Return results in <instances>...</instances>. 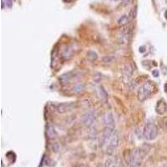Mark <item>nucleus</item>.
Returning <instances> with one entry per match:
<instances>
[{
    "label": "nucleus",
    "mask_w": 167,
    "mask_h": 167,
    "mask_svg": "<svg viewBox=\"0 0 167 167\" xmlns=\"http://www.w3.org/2000/svg\"><path fill=\"white\" fill-rule=\"evenodd\" d=\"M154 86L152 83L147 82L139 88L137 96L140 101H145L146 99H148L151 94L154 93Z\"/></svg>",
    "instance_id": "obj_1"
},
{
    "label": "nucleus",
    "mask_w": 167,
    "mask_h": 167,
    "mask_svg": "<svg viewBox=\"0 0 167 167\" xmlns=\"http://www.w3.org/2000/svg\"><path fill=\"white\" fill-rule=\"evenodd\" d=\"M158 128L153 123H148L145 125L143 129V136L147 141H153L158 135Z\"/></svg>",
    "instance_id": "obj_2"
},
{
    "label": "nucleus",
    "mask_w": 167,
    "mask_h": 167,
    "mask_svg": "<svg viewBox=\"0 0 167 167\" xmlns=\"http://www.w3.org/2000/svg\"><path fill=\"white\" fill-rule=\"evenodd\" d=\"M143 160L141 151L140 150H133L130 151L129 158V164L130 167H141Z\"/></svg>",
    "instance_id": "obj_3"
},
{
    "label": "nucleus",
    "mask_w": 167,
    "mask_h": 167,
    "mask_svg": "<svg viewBox=\"0 0 167 167\" xmlns=\"http://www.w3.org/2000/svg\"><path fill=\"white\" fill-rule=\"evenodd\" d=\"M120 142V136H119V133L117 130H115V132L113 133V135H111V137L109 141V146L107 147V152L109 154H111L114 152V150L116 149V147L119 145Z\"/></svg>",
    "instance_id": "obj_4"
},
{
    "label": "nucleus",
    "mask_w": 167,
    "mask_h": 167,
    "mask_svg": "<svg viewBox=\"0 0 167 167\" xmlns=\"http://www.w3.org/2000/svg\"><path fill=\"white\" fill-rule=\"evenodd\" d=\"M95 119H96V116L94 110H89L83 116V123L87 127H90L94 123Z\"/></svg>",
    "instance_id": "obj_5"
},
{
    "label": "nucleus",
    "mask_w": 167,
    "mask_h": 167,
    "mask_svg": "<svg viewBox=\"0 0 167 167\" xmlns=\"http://www.w3.org/2000/svg\"><path fill=\"white\" fill-rule=\"evenodd\" d=\"M74 107H75L74 103H62L56 105V110L60 114H64L66 112L74 110Z\"/></svg>",
    "instance_id": "obj_6"
},
{
    "label": "nucleus",
    "mask_w": 167,
    "mask_h": 167,
    "mask_svg": "<svg viewBox=\"0 0 167 167\" xmlns=\"http://www.w3.org/2000/svg\"><path fill=\"white\" fill-rule=\"evenodd\" d=\"M167 110V104L163 100L160 99L159 100L157 104H156V106H155V111L159 115H163L165 114Z\"/></svg>",
    "instance_id": "obj_7"
},
{
    "label": "nucleus",
    "mask_w": 167,
    "mask_h": 167,
    "mask_svg": "<svg viewBox=\"0 0 167 167\" xmlns=\"http://www.w3.org/2000/svg\"><path fill=\"white\" fill-rule=\"evenodd\" d=\"M74 76V71H71V72H68V73H65L62 75H60V78H59V80L61 82L62 85H66L70 82V80L72 79Z\"/></svg>",
    "instance_id": "obj_8"
},
{
    "label": "nucleus",
    "mask_w": 167,
    "mask_h": 167,
    "mask_svg": "<svg viewBox=\"0 0 167 167\" xmlns=\"http://www.w3.org/2000/svg\"><path fill=\"white\" fill-rule=\"evenodd\" d=\"M104 121L105 126L115 127V119H114V116L112 115L111 112H108V113H106L104 115Z\"/></svg>",
    "instance_id": "obj_9"
},
{
    "label": "nucleus",
    "mask_w": 167,
    "mask_h": 167,
    "mask_svg": "<svg viewBox=\"0 0 167 167\" xmlns=\"http://www.w3.org/2000/svg\"><path fill=\"white\" fill-rule=\"evenodd\" d=\"M133 74V69L132 66L130 64H126L124 66V69H123V76H124V79L125 81H129L130 79V78L132 76Z\"/></svg>",
    "instance_id": "obj_10"
},
{
    "label": "nucleus",
    "mask_w": 167,
    "mask_h": 167,
    "mask_svg": "<svg viewBox=\"0 0 167 167\" xmlns=\"http://www.w3.org/2000/svg\"><path fill=\"white\" fill-rule=\"evenodd\" d=\"M130 17L129 14H124L122 17H120V18L118 20V24L120 26H124L125 24H127L129 22H130Z\"/></svg>",
    "instance_id": "obj_11"
},
{
    "label": "nucleus",
    "mask_w": 167,
    "mask_h": 167,
    "mask_svg": "<svg viewBox=\"0 0 167 167\" xmlns=\"http://www.w3.org/2000/svg\"><path fill=\"white\" fill-rule=\"evenodd\" d=\"M85 89V85L84 84H77L75 85L72 88V91L74 93H76V94H79V93H81Z\"/></svg>",
    "instance_id": "obj_12"
},
{
    "label": "nucleus",
    "mask_w": 167,
    "mask_h": 167,
    "mask_svg": "<svg viewBox=\"0 0 167 167\" xmlns=\"http://www.w3.org/2000/svg\"><path fill=\"white\" fill-rule=\"evenodd\" d=\"M73 54V49H71L70 46L67 47L64 50V53H63V57H64L65 60H68L69 59L71 55Z\"/></svg>",
    "instance_id": "obj_13"
},
{
    "label": "nucleus",
    "mask_w": 167,
    "mask_h": 167,
    "mask_svg": "<svg viewBox=\"0 0 167 167\" xmlns=\"http://www.w3.org/2000/svg\"><path fill=\"white\" fill-rule=\"evenodd\" d=\"M87 56H88V59L91 60V61H94V60H96L98 59L97 54L94 51H92V50H90V51L87 53Z\"/></svg>",
    "instance_id": "obj_14"
},
{
    "label": "nucleus",
    "mask_w": 167,
    "mask_h": 167,
    "mask_svg": "<svg viewBox=\"0 0 167 167\" xmlns=\"http://www.w3.org/2000/svg\"><path fill=\"white\" fill-rule=\"evenodd\" d=\"M55 131L54 127H52L50 125H49L47 128V135L49 138H54V136H55Z\"/></svg>",
    "instance_id": "obj_15"
},
{
    "label": "nucleus",
    "mask_w": 167,
    "mask_h": 167,
    "mask_svg": "<svg viewBox=\"0 0 167 167\" xmlns=\"http://www.w3.org/2000/svg\"><path fill=\"white\" fill-rule=\"evenodd\" d=\"M114 60H115V58L113 56H104L103 59H102V61H103L104 64H110Z\"/></svg>",
    "instance_id": "obj_16"
},
{
    "label": "nucleus",
    "mask_w": 167,
    "mask_h": 167,
    "mask_svg": "<svg viewBox=\"0 0 167 167\" xmlns=\"http://www.w3.org/2000/svg\"><path fill=\"white\" fill-rule=\"evenodd\" d=\"M99 92H100V94H101V95L103 96L104 99H106L107 98V94H106V92H105V90H104L103 87H100L99 88Z\"/></svg>",
    "instance_id": "obj_17"
},
{
    "label": "nucleus",
    "mask_w": 167,
    "mask_h": 167,
    "mask_svg": "<svg viewBox=\"0 0 167 167\" xmlns=\"http://www.w3.org/2000/svg\"><path fill=\"white\" fill-rule=\"evenodd\" d=\"M152 74L154 75V77H158V76H159V72H158V70H154V71L152 72Z\"/></svg>",
    "instance_id": "obj_18"
},
{
    "label": "nucleus",
    "mask_w": 167,
    "mask_h": 167,
    "mask_svg": "<svg viewBox=\"0 0 167 167\" xmlns=\"http://www.w3.org/2000/svg\"><path fill=\"white\" fill-rule=\"evenodd\" d=\"M12 2H13V0H6V3H7V4L9 5V7L12 4Z\"/></svg>",
    "instance_id": "obj_19"
},
{
    "label": "nucleus",
    "mask_w": 167,
    "mask_h": 167,
    "mask_svg": "<svg viewBox=\"0 0 167 167\" xmlns=\"http://www.w3.org/2000/svg\"><path fill=\"white\" fill-rule=\"evenodd\" d=\"M122 1H123L124 4H129V3L130 2V0H122Z\"/></svg>",
    "instance_id": "obj_20"
},
{
    "label": "nucleus",
    "mask_w": 167,
    "mask_h": 167,
    "mask_svg": "<svg viewBox=\"0 0 167 167\" xmlns=\"http://www.w3.org/2000/svg\"><path fill=\"white\" fill-rule=\"evenodd\" d=\"M166 129H167V120L166 121Z\"/></svg>",
    "instance_id": "obj_21"
}]
</instances>
